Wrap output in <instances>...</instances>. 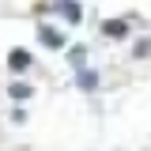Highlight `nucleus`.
<instances>
[{
  "label": "nucleus",
  "instance_id": "0eeeda50",
  "mask_svg": "<svg viewBox=\"0 0 151 151\" xmlns=\"http://www.w3.org/2000/svg\"><path fill=\"white\" fill-rule=\"evenodd\" d=\"M83 57H87V49H83V45H76L72 53H68V60H72V64H76V72L83 68Z\"/></svg>",
  "mask_w": 151,
  "mask_h": 151
},
{
  "label": "nucleus",
  "instance_id": "7ed1b4c3",
  "mask_svg": "<svg viewBox=\"0 0 151 151\" xmlns=\"http://www.w3.org/2000/svg\"><path fill=\"white\" fill-rule=\"evenodd\" d=\"M8 68L12 72H27V68H34V57L27 53V49H12L8 53Z\"/></svg>",
  "mask_w": 151,
  "mask_h": 151
},
{
  "label": "nucleus",
  "instance_id": "423d86ee",
  "mask_svg": "<svg viewBox=\"0 0 151 151\" xmlns=\"http://www.w3.org/2000/svg\"><path fill=\"white\" fill-rule=\"evenodd\" d=\"M76 83H79L83 91H94V87H98V76H94L91 68H79V76H76Z\"/></svg>",
  "mask_w": 151,
  "mask_h": 151
},
{
  "label": "nucleus",
  "instance_id": "20e7f679",
  "mask_svg": "<svg viewBox=\"0 0 151 151\" xmlns=\"http://www.w3.org/2000/svg\"><path fill=\"white\" fill-rule=\"evenodd\" d=\"M8 94H12L15 102H27V98H34V87L23 83V79H15V83H8Z\"/></svg>",
  "mask_w": 151,
  "mask_h": 151
},
{
  "label": "nucleus",
  "instance_id": "f03ea898",
  "mask_svg": "<svg viewBox=\"0 0 151 151\" xmlns=\"http://www.w3.org/2000/svg\"><path fill=\"white\" fill-rule=\"evenodd\" d=\"M102 34L113 38V42H125L129 38V19H106L102 23Z\"/></svg>",
  "mask_w": 151,
  "mask_h": 151
},
{
  "label": "nucleus",
  "instance_id": "39448f33",
  "mask_svg": "<svg viewBox=\"0 0 151 151\" xmlns=\"http://www.w3.org/2000/svg\"><path fill=\"white\" fill-rule=\"evenodd\" d=\"M57 12H64V19H68V23H79V19H83V4L64 0V4H57Z\"/></svg>",
  "mask_w": 151,
  "mask_h": 151
},
{
  "label": "nucleus",
  "instance_id": "f257e3e1",
  "mask_svg": "<svg viewBox=\"0 0 151 151\" xmlns=\"http://www.w3.org/2000/svg\"><path fill=\"white\" fill-rule=\"evenodd\" d=\"M38 42H42L45 49H64V34H60L57 27H49V23L38 27Z\"/></svg>",
  "mask_w": 151,
  "mask_h": 151
},
{
  "label": "nucleus",
  "instance_id": "6e6552de",
  "mask_svg": "<svg viewBox=\"0 0 151 151\" xmlns=\"http://www.w3.org/2000/svg\"><path fill=\"white\" fill-rule=\"evenodd\" d=\"M151 53V38H144V42H136V49H132V57H147Z\"/></svg>",
  "mask_w": 151,
  "mask_h": 151
}]
</instances>
